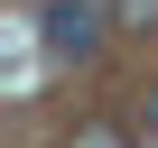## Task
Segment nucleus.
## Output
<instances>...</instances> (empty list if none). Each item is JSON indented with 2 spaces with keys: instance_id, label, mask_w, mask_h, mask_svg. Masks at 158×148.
<instances>
[{
  "instance_id": "3",
  "label": "nucleus",
  "mask_w": 158,
  "mask_h": 148,
  "mask_svg": "<svg viewBox=\"0 0 158 148\" xmlns=\"http://www.w3.org/2000/svg\"><path fill=\"white\" fill-rule=\"evenodd\" d=\"M158 19V0H112V28H149Z\"/></svg>"
},
{
  "instance_id": "4",
  "label": "nucleus",
  "mask_w": 158,
  "mask_h": 148,
  "mask_svg": "<svg viewBox=\"0 0 158 148\" xmlns=\"http://www.w3.org/2000/svg\"><path fill=\"white\" fill-rule=\"evenodd\" d=\"M149 130H158V102H149Z\"/></svg>"
},
{
  "instance_id": "1",
  "label": "nucleus",
  "mask_w": 158,
  "mask_h": 148,
  "mask_svg": "<svg viewBox=\"0 0 158 148\" xmlns=\"http://www.w3.org/2000/svg\"><path fill=\"white\" fill-rule=\"evenodd\" d=\"M37 37H47V56H65V65H84V56H102L112 19L93 10V0H47V10H37Z\"/></svg>"
},
{
  "instance_id": "2",
  "label": "nucleus",
  "mask_w": 158,
  "mask_h": 148,
  "mask_svg": "<svg viewBox=\"0 0 158 148\" xmlns=\"http://www.w3.org/2000/svg\"><path fill=\"white\" fill-rule=\"evenodd\" d=\"M74 148H130V130H121V120H84V130H74Z\"/></svg>"
}]
</instances>
